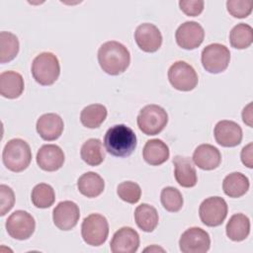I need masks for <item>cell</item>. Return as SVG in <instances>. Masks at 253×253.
<instances>
[{
	"mask_svg": "<svg viewBox=\"0 0 253 253\" xmlns=\"http://www.w3.org/2000/svg\"><path fill=\"white\" fill-rule=\"evenodd\" d=\"M19 40L10 32L0 33V62L6 63L13 60L19 52Z\"/></svg>",
	"mask_w": 253,
	"mask_h": 253,
	"instance_id": "obj_30",
	"label": "cell"
},
{
	"mask_svg": "<svg viewBox=\"0 0 253 253\" xmlns=\"http://www.w3.org/2000/svg\"><path fill=\"white\" fill-rule=\"evenodd\" d=\"M139 246L138 233L129 226H124L115 232L110 243L113 253H134Z\"/></svg>",
	"mask_w": 253,
	"mask_h": 253,
	"instance_id": "obj_16",
	"label": "cell"
},
{
	"mask_svg": "<svg viewBox=\"0 0 253 253\" xmlns=\"http://www.w3.org/2000/svg\"><path fill=\"white\" fill-rule=\"evenodd\" d=\"M134 220L141 230L151 232L158 224V212L154 207L141 204L134 211Z\"/></svg>",
	"mask_w": 253,
	"mask_h": 253,
	"instance_id": "obj_26",
	"label": "cell"
},
{
	"mask_svg": "<svg viewBox=\"0 0 253 253\" xmlns=\"http://www.w3.org/2000/svg\"><path fill=\"white\" fill-rule=\"evenodd\" d=\"M82 160L90 166H98L105 159V150L103 143L98 138H90L86 140L80 150Z\"/></svg>",
	"mask_w": 253,
	"mask_h": 253,
	"instance_id": "obj_27",
	"label": "cell"
},
{
	"mask_svg": "<svg viewBox=\"0 0 253 253\" xmlns=\"http://www.w3.org/2000/svg\"><path fill=\"white\" fill-rule=\"evenodd\" d=\"M169 155L170 152L167 144L158 138L147 140L142 150L143 159L152 166L163 164L168 160Z\"/></svg>",
	"mask_w": 253,
	"mask_h": 253,
	"instance_id": "obj_22",
	"label": "cell"
},
{
	"mask_svg": "<svg viewBox=\"0 0 253 253\" xmlns=\"http://www.w3.org/2000/svg\"><path fill=\"white\" fill-rule=\"evenodd\" d=\"M134 40L138 47L145 52H155L162 44L159 29L150 23L139 25L134 32Z\"/></svg>",
	"mask_w": 253,
	"mask_h": 253,
	"instance_id": "obj_13",
	"label": "cell"
},
{
	"mask_svg": "<svg viewBox=\"0 0 253 253\" xmlns=\"http://www.w3.org/2000/svg\"><path fill=\"white\" fill-rule=\"evenodd\" d=\"M36 127L38 133L42 139L52 141L61 135L64 124L60 116L57 114L47 113L38 119Z\"/></svg>",
	"mask_w": 253,
	"mask_h": 253,
	"instance_id": "obj_18",
	"label": "cell"
},
{
	"mask_svg": "<svg viewBox=\"0 0 253 253\" xmlns=\"http://www.w3.org/2000/svg\"><path fill=\"white\" fill-rule=\"evenodd\" d=\"M36 228L35 218L26 211L18 210L6 220L8 234L18 240H26L32 236Z\"/></svg>",
	"mask_w": 253,
	"mask_h": 253,
	"instance_id": "obj_10",
	"label": "cell"
},
{
	"mask_svg": "<svg viewBox=\"0 0 253 253\" xmlns=\"http://www.w3.org/2000/svg\"><path fill=\"white\" fill-rule=\"evenodd\" d=\"M24 79L16 71L9 70L0 74V94L8 99L20 97L24 91Z\"/></svg>",
	"mask_w": 253,
	"mask_h": 253,
	"instance_id": "obj_21",
	"label": "cell"
},
{
	"mask_svg": "<svg viewBox=\"0 0 253 253\" xmlns=\"http://www.w3.org/2000/svg\"><path fill=\"white\" fill-rule=\"evenodd\" d=\"M242 120L243 122L249 126L250 127H252L253 124H252V120H253V115H252V102L249 103L242 111Z\"/></svg>",
	"mask_w": 253,
	"mask_h": 253,
	"instance_id": "obj_38",
	"label": "cell"
},
{
	"mask_svg": "<svg viewBox=\"0 0 253 253\" xmlns=\"http://www.w3.org/2000/svg\"><path fill=\"white\" fill-rule=\"evenodd\" d=\"M80 217L79 207L72 201H63L53 209L52 219L56 227L61 230H70Z\"/></svg>",
	"mask_w": 253,
	"mask_h": 253,
	"instance_id": "obj_14",
	"label": "cell"
},
{
	"mask_svg": "<svg viewBox=\"0 0 253 253\" xmlns=\"http://www.w3.org/2000/svg\"><path fill=\"white\" fill-rule=\"evenodd\" d=\"M109 223L100 213H91L86 216L81 225V235L85 243L91 246H100L107 240Z\"/></svg>",
	"mask_w": 253,
	"mask_h": 253,
	"instance_id": "obj_6",
	"label": "cell"
},
{
	"mask_svg": "<svg viewBox=\"0 0 253 253\" xmlns=\"http://www.w3.org/2000/svg\"><path fill=\"white\" fill-rule=\"evenodd\" d=\"M225 230L229 239L242 241L250 233V219L243 213H235L227 221Z\"/></svg>",
	"mask_w": 253,
	"mask_h": 253,
	"instance_id": "obj_25",
	"label": "cell"
},
{
	"mask_svg": "<svg viewBox=\"0 0 253 253\" xmlns=\"http://www.w3.org/2000/svg\"><path fill=\"white\" fill-rule=\"evenodd\" d=\"M213 135L219 145L234 147L240 144L242 140V129L235 122L223 120L215 125Z\"/></svg>",
	"mask_w": 253,
	"mask_h": 253,
	"instance_id": "obj_15",
	"label": "cell"
},
{
	"mask_svg": "<svg viewBox=\"0 0 253 253\" xmlns=\"http://www.w3.org/2000/svg\"><path fill=\"white\" fill-rule=\"evenodd\" d=\"M98 61L103 71L110 75H119L128 67L130 54L123 43L109 41L99 47Z\"/></svg>",
	"mask_w": 253,
	"mask_h": 253,
	"instance_id": "obj_1",
	"label": "cell"
},
{
	"mask_svg": "<svg viewBox=\"0 0 253 253\" xmlns=\"http://www.w3.org/2000/svg\"><path fill=\"white\" fill-rule=\"evenodd\" d=\"M205 2L202 0H181L179 1L180 9L187 16H199L204 10Z\"/></svg>",
	"mask_w": 253,
	"mask_h": 253,
	"instance_id": "obj_36",
	"label": "cell"
},
{
	"mask_svg": "<svg viewBox=\"0 0 253 253\" xmlns=\"http://www.w3.org/2000/svg\"><path fill=\"white\" fill-rule=\"evenodd\" d=\"M106 150L113 156H129L136 147V134L126 125L111 126L104 137Z\"/></svg>",
	"mask_w": 253,
	"mask_h": 253,
	"instance_id": "obj_2",
	"label": "cell"
},
{
	"mask_svg": "<svg viewBox=\"0 0 253 253\" xmlns=\"http://www.w3.org/2000/svg\"><path fill=\"white\" fill-rule=\"evenodd\" d=\"M241 161L248 168L253 167V143L250 142L241 150Z\"/></svg>",
	"mask_w": 253,
	"mask_h": 253,
	"instance_id": "obj_37",
	"label": "cell"
},
{
	"mask_svg": "<svg viewBox=\"0 0 253 253\" xmlns=\"http://www.w3.org/2000/svg\"><path fill=\"white\" fill-rule=\"evenodd\" d=\"M249 186L248 178L240 172L228 174L222 182V190L224 194L230 198H239L245 195Z\"/></svg>",
	"mask_w": 253,
	"mask_h": 253,
	"instance_id": "obj_24",
	"label": "cell"
},
{
	"mask_svg": "<svg viewBox=\"0 0 253 253\" xmlns=\"http://www.w3.org/2000/svg\"><path fill=\"white\" fill-rule=\"evenodd\" d=\"M170 84L179 91H191L198 85L199 78L196 70L189 63L179 60L168 69Z\"/></svg>",
	"mask_w": 253,
	"mask_h": 253,
	"instance_id": "obj_7",
	"label": "cell"
},
{
	"mask_svg": "<svg viewBox=\"0 0 253 253\" xmlns=\"http://www.w3.org/2000/svg\"><path fill=\"white\" fill-rule=\"evenodd\" d=\"M59 74V61L52 52L44 51L34 58L32 63V75L40 85H52L57 80Z\"/></svg>",
	"mask_w": 253,
	"mask_h": 253,
	"instance_id": "obj_4",
	"label": "cell"
},
{
	"mask_svg": "<svg viewBox=\"0 0 253 253\" xmlns=\"http://www.w3.org/2000/svg\"><path fill=\"white\" fill-rule=\"evenodd\" d=\"M229 42L234 48L244 49L249 47L253 42L252 27L244 23L237 24L229 33Z\"/></svg>",
	"mask_w": 253,
	"mask_h": 253,
	"instance_id": "obj_29",
	"label": "cell"
},
{
	"mask_svg": "<svg viewBox=\"0 0 253 253\" xmlns=\"http://www.w3.org/2000/svg\"><path fill=\"white\" fill-rule=\"evenodd\" d=\"M117 194L124 202L128 204H135L139 201L141 196V189L138 184L131 181H125L119 184Z\"/></svg>",
	"mask_w": 253,
	"mask_h": 253,
	"instance_id": "obj_33",
	"label": "cell"
},
{
	"mask_svg": "<svg viewBox=\"0 0 253 253\" xmlns=\"http://www.w3.org/2000/svg\"><path fill=\"white\" fill-rule=\"evenodd\" d=\"M210 246V235L201 227L188 228L179 240V247L183 253H204L209 251Z\"/></svg>",
	"mask_w": 253,
	"mask_h": 253,
	"instance_id": "obj_11",
	"label": "cell"
},
{
	"mask_svg": "<svg viewBox=\"0 0 253 253\" xmlns=\"http://www.w3.org/2000/svg\"><path fill=\"white\" fill-rule=\"evenodd\" d=\"M2 160L7 169L13 172H22L32 161L30 145L21 138L9 140L3 149Z\"/></svg>",
	"mask_w": 253,
	"mask_h": 253,
	"instance_id": "obj_3",
	"label": "cell"
},
{
	"mask_svg": "<svg viewBox=\"0 0 253 253\" xmlns=\"http://www.w3.org/2000/svg\"><path fill=\"white\" fill-rule=\"evenodd\" d=\"M193 162L203 170H213L219 166L221 154L211 144H200L193 153Z\"/></svg>",
	"mask_w": 253,
	"mask_h": 253,
	"instance_id": "obj_20",
	"label": "cell"
},
{
	"mask_svg": "<svg viewBox=\"0 0 253 253\" xmlns=\"http://www.w3.org/2000/svg\"><path fill=\"white\" fill-rule=\"evenodd\" d=\"M15 204L13 190L7 185H0V215H5Z\"/></svg>",
	"mask_w": 253,
	"mask_h": 253,
	"instance_id": "obj_35",
	"label": "cell"
},
{
	"mask_svg": "<svg viewBox=\"0 0 253 253\" xmlns=\"http://www.w3.org/2000/svg\"><path fill=\"white\" fill-rule=\"evenodd\" d=\"M251 0H228L226 8L228 13L235 18H246L252 12Z\"/></svg>",
	"mask_w": 253,
	"mask_h": 253,
	"instance_id": "obj_34",
	"label": "cell"
},
{
	"mask_svg": "<svg viewBox=\"0 0 253 253\" xmlns=\"http://www.w3.org/2000/svg\"><path fill=\"white\" fill-rule=\"evenodd\" d=\"M174 176L177 183L184 188H192L198 182L197 172L191 158L176 155L173 158Z\"/></svg>",
	"mask_w": 253,
	"mask_h": 253,
	"instance_id": "obj_19",
	"label": "cell"
},
{
	"mask_svg": "<svg viewBox=\"0 0 253 253\" xmlns=\"http://www.w3.org/2000/svg\"><path fill=\"white\" fill-rule=\"evenodd\" d=\"M77 188L83 196L87 198H96L103 193L105 182L99 174L90 171L79 177Z\"/></svg>",
	"mask_w": 253,
	"mask_h": 253,
	"instance_id": "obj_23",
	"label": "cell"
},
{
	"mask_svg": "<svg viewBox=\"0 0 253 253\" xmlns=\"http://www.w3.org/2000/svg\"><path fill=\"white\" fill-rule=\"evenodd\" d=\"M107 109L101 104H92L85 107L80 114L82 125L88 128L99 127L107 118Z\"/></svg>",
	"mask_w": 253,
	"mask_h": 253,
	"instance_id": "obj_28",
	"label": "cell"
},
{
	"mask_svg": "<svg viewBox=\"0 0 253 253\" xmlns=\"http://www.w3.org/2000/svg\"><path fill=\"white\" fill-rule=\"evenodd\" d=\"M39 167L47 172H53L62 167L65 156L62 149L56 144H44L37 153Z\"/></svg>",
	"mask_w": 253,
	"mask_h": 253,
	"instance_id": "obj_17",
	"label": "cell"
},
{
	"mask_svg": "<svg viewBox=\"0 0 253 253\" xmlns=\"http://www.w3.org/2000/svg\"><path fill=\"white\" fill-rule=\"evenodd\" d=\"M32 203L39 209H47L51 207L55 201V194L53 188L45 183L36 185L31 195Z\"/></svg>",
	"mask_w": 253,
	"mask_h": 253,
	"instance_id": "obj_31",
	"label": "cell"
},
{
	"mask_svg": "<svg viewBox=\"0 0 253 253\" xmlns=\"http://www.w3.org/2000/svg\"><path fill=\"white\" fill-rule=\"evenodd\" d=\"M227 204L220 197H210L202 202L199 209V215L207 226L220 225L227 215Z\"/></svg>",
	"mask_w": 253,
	"mask_h": 253,
	"instance_id": "obj_9",
	"label": "cell"
},
{
	"mask_svg": "<svg viewBox=\"0 0 253 253\" xmlns=\"http://www.w3.org/2000/svg\"><path fill=\"white\" fill-rule=\"evenodd\" d=\"M167 123V112L154 104L143 107L137 116L138 128L146 135L158 134L164 129Z\"/></svg>",
	"mask_w": 253,
	"mask_h": 253,
	"instance_id": "obj_5",
	"label": "cell"
},
{
	"mask_svg": "<svg viewBox=\"0 0 253 253\" xmlns=\"http://www.w3.org/2000/svg\"><path fill=\"white\" fill-rule=\"evenodd\" d=\"M160 200L163 208L171 212L179 211L183 207V197L180 191L174 187H165L161 191Z\"/></svg>",
	"mask_w": 253,
	"mask_h": 253,
	"instance_id": "obj_32",
	"label": "cell"
},
{
	"mask_svg": "<svg viewBox=\"0 0 253 253\" xmlns=\"http://www.w3.org/2000/svg\"><path fill=\"white\" fill-rule=\"evenodd\" d=\"M230 60L229 49L221 43H211L202 51V64L210 73H220L224 71Z\"/></svg>",
	"mask_w": 253,
	"mask_h": 253,
	"instance_id": "obj_8",
	"label": "cell"
},
{
	"mask_svg": "<svg viewBox=\"0 0 253 253\" xmlns=\"http://www.w3.org/2000/svg\"><path fill=\"white\" fill-rule=\"evenodd\" d=\"M205 38L204 28L197 22L188 21L180 25L175 33L177 44L184 49L199 47Z\"/></svg>",
	"mask_w": 253,
	"mask_h": 253,
	"instance_id": "obj_12",
	"label": "cell"
}]
</instances>
